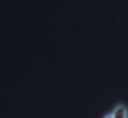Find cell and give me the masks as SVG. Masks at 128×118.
<instances>
[{
	"mask_svg": "<svg viewBox=\"0 0 128 118\" xmlns=\"http://www.w3.org/2000/svg\"><path fill=\"white\" fill-rule=\"evenodd\" d=\"M102 118H111V114H109V113H108V114H106V116H102Z\"/></svg>",
	"mask_w": 128,
	"mask_h": 118,
	"instance_id": "7a4b0ae2",
	"label": "cell"
},
{
	"mask_svg": "<svg viewBox=\"0 0 128 118\" xmlns=\"http://www.w3.org/2000/svg\"><path fill=\"white\" fill-rule=\"evenodd\" d=\"M111 118H128V105L124 101H119L113 105V109L109 111Z\"/></svg>",
	"mask_w": 128,
	"mask_h": 118,
	"instance_id": "6da1fadb",
	"label": "cell"
}]
</instances>
